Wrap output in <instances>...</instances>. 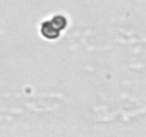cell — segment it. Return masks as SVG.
Here are the masks:
<instances>
[{
  "label": "cell",
  "instance_id": "7a4b0ae2",
  "mask_svg": "<svg viewBox=\"0 0 146 137\" xmlns=\"http://www.w3.org/2000/svg\"><path fill=\"white\" fill-rule=\"evenodd\" d=\"M52 24L60 32V30H63L64 27H66V24H67V20H66V17L64 16H60V14H57V16H54L52 20Z\"/></svg>",
  "mask_w": 146,
  "mask_h": 137
},
{
  "label": "cell",
  "instance_id": "6da1fadb",
  "mask_svg": "<svg viewBox=\"0 0 146 137\" xmlns=\"http://www.w3.org/2000/svg\"><path fill=\"white\" fill-rule=\"evenodd\" d=\"M40 33H42L43 37H46V39H49V40H53V39H57V37H59V30L52 24L50 20H46V22L42 23V26H40Z\"/></svg>",
  "mask_w": 146,
  "mask_h": 137
}]
</instances>
